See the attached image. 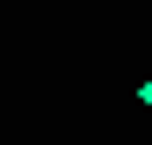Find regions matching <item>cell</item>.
Returning a JSON list of instances; mask_svg holds the SVG:
<instances>
[{
    "instance_id": "6da1fadb",
    "label": "cell",
    "mask_w": 152,
    "mask_h": 145,
    "mask_svg": "<svg viewBox=\"0 0 152 145\" xmlns=\"http://www.w3.org/2000/svg\"><path fill=\"white\" fill-rule=\"evenodd\" d=\"M138 104H145V111H152V76H145V90H138Z\"/></svg>"
}]
</instances>
